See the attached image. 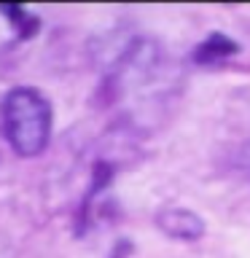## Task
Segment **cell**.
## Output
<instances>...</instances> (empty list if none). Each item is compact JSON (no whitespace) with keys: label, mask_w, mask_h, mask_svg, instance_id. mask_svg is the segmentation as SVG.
I'll list each match as a JSON object with an SVG mask.
<instances>
[{"label":"cell","mask_w":250,"mask_h":258,"mask_svg":"<svg viewBox=\"0 0 250 258\" xmlns=\"http://www.w3.org/2000/svg\"><path fill=\"white\" fill-rule=\"evenodd\" d=\"M0 14L8 22V27L14 30L16 40H30L38 35L40 16L35 11H30L27 6H0Z\"/></svg>","instance_id":"4"},{"label":"cell","mask_w":250,"mask_h":258,"mask_svg":"<svg viewBox=\"0 0 250 258\" xmlns=\"http://www.w3.org/2000/svg\"><path fill=\"white\" fill-rule=\"evenodd\" d=\"M156 226L167 239L175 242H197L205 237V221L189 207H177V205L161 207L156 213Z\"/></svg>","instance_id":"2"},{"label":"cell","mask_w":250,"mask_h":258,"mask_svg":"<svg viewBox=\"0 0 250 258\" xmlns=\"http://www.w3.org/2000/svg\"><path fill=\"white\" fill-rule=\"evenodd\" d=\"M0 129L16 156L35 159L51 143L54 108L35 86H14L0 100Z\"/></svg>","instance_id":"1"},{"label":"cell","mask_w":250,"mask_h":258,"mask_svg":"<svg viewBox=\"0 0 250 258\" xmlns=\"http://www.w3.org/2000/svg\"><path fill=\"white\" fill-rule=\"evenodd\" d=\"M239 51H242V46L231 35H226V32H210L205 40L197 43L191 59H194V64H199V68H221V64H226Z\"/></svg>","instance_id":"3"}]
</instances>
